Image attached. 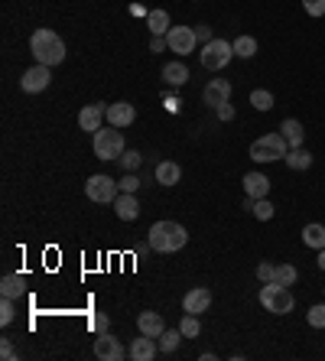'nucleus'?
Listing matches in <instances>:
<instances>
[{
    "mask_svg": "<svg viewBox=\"0 0 325 361\" xmlns=\"http://www.w3.org/2000/svg\"><path fill=\"white\" fill-rule=\"evenodd\" d=\"M147 244H150V251H157V254H176V251H182V247L189 244V231L182 228L179 221L163 219L147 231Z\"/></svg>",
    "mask_w": 325,
    "mask_h": 361,
    "instance_id": "nucleus-1",
    "label": "nucleus"
},
{
    "mask_svg": "<svg viewBox=\"0 0 325 361\" xmlns=\"http://www.w3.org/2000/svg\"><path fill=\"white\" fill-rule=\"evenodd\" d=\"M29 52H33V59H36L39 66H59L65 59V43L62 36H59L56 29H36L33 36H29Z\"/></svg>",
    "mask_w": 325,
    "mask_h": 361,
    "instance_id": "nucleus-2",
    "label": "nucleus"
},
{
    "mask_svg": "<svg viewBox=\"0 0 325 361\" xmlns=\"http://www.w3.org/2000/svg\"><path fill=\"white\" fill-rule=\"evenodd\" d=\"M289 153V143L283 133H263V137H257V140L251 143V160L254 163H277V160H287Z\"/></svg>",
    "mask_w": 325,
    "mask_h": 361,
    "instance_id": "nucleus-3",
    "label": "nucleus"
},
{
    "mask_svg": "<svg viewBox=\"0 0 325 361\" xmlns=\"http://www.w3.org/2000/svg\"><path fill=\"white\" fill-rule=\"evenodd\" d=\"M257 300H260V306L273 316H287V313H293V306H296V300H293V293H289V286L277 283V280H270V283L260 286Z\"/></svg>",
    "mask_w": 325,
    "mask_h": 361,
    "instance_id": "nucleus-4",
    "label": "nucleus"
},
{
    "mask_svg": "<svg viewBox=\"0 0 325 361\" xmlns=\"http://www.w3.org/2000/svg\"><path fill=\"white\" fill-rule=\"evenodd\" d=\"M124 133H121V127H101V131L94 133V156L98 160H121L124 156Z\"/></svg>",
    "mask_w": 325,
    "mask_h": 361,
    "instance_id": "nucleus-5",
    "label": "nucleus"
},
{
    "mask_svg": "<svg viewBox=\"0 0 325 361\" xmlns=\"http://www.w3.org/2000/svg\"><path fill=\"white\" fill-rule=\"evenodd\" d=\"M198 59H202V68H208V72H222V68L234 59V46L228 43V39H212V43H205L202 46Z\"/></svg>",
    "mask_w": 325,
    "mask_h": 361,
    "instance_id": "nucleus-6",
    "label": "nucleus"
},
{
    "mask_svg": "<svg viewBox=\"0 0 325 361\" xmlns=\"http://www.w3.org/2000/svg\"><path fill=\"white\" fill-rule=\"evenodd\" d=\"M117 189H121V186H117L111 176H104V172L101 176H88V179H85V196H88L92 202H98V205H108V202L117 199Z\"/></svg>",
    "mask_w": 325,
    "mask_h": 361,
    "instance_id": "nucleus-7",
    "label": "nucleus"
},
{
    "mask_svg": "<svg viewBox=\"0 0 325 361\" xmlns=\"http://www.w3.org/2000/svg\"><path fill=\"white\" fill-rule=\"evenodd\" d=\"M166 43H169V52H176V56H189V52H195V46H198L195 27H173L166 33Z\"/></svg>",
    "mask_w": 325,
    "mask_h": 361,
    "instance_id": "nucleus-8",
    "label": "nucleus"
},
{
    "mask_svg": "<svg viewBox=\"0 0 325 361\" xmlns=\"http://www.w3.org/2000/svg\"><path fill=\"white\" fill-rule=\"evenodd\" d=\"M130 348H124L121 339H114L111 332H101L98 339H94V358L98 361H124V355H127Z\"/></svg>",
    "mask_w": 325,
    "mask_h": 361,
    "instance_id": "nucleus-9",
    "label": "nucleus"
},
{
    "mask_svg": "<svg viewBox=\"0 0 325 361\" xmlns=\"http://www.w3.org/2000/svg\"><path fill=\"white\" fill-rule=\"evenodd\" d=\"M49 82H52V72H49V66H33L23 72V78H20V88L27 91V95H39V91H46Z\"/></svg>",
    "mask_w": 325,
    "mask_h": 361,
    "instance_id": "nucleus-10",
    "label": "nucleus"
},
{
    "mask_svg": "<svg viewBox=\"0 0 325 361\" xmlns=\"http://www.w3.org/2000/svg\"><path fill=\"white\" fill-rule=\"evenodd\" d=\"M231 82H228V78H212V82H208V85L202 88V101L208 108H222V105H228V101H231Z\"/></svg>",
    "mask_w": 325,
    "mask_h": 361,
    "instance_id": "nucleus-11",
    "label": "nucleus"
},
{
    "mask_svg": "<svg viewBox=\"0 0 325 361\" xmlns=\"http://www.w3.org/2000/svg\"><path fill=\"white\" fill-rule=\"evenodd\" d=\"M104 121H108V108H104L101 101H98V105H85L82 111H78V127L88 133H98Z\"/></svg>",
    "mask_w": 325,
    "mask_h": 361,
    "instance_id": "nucleus-12",
    "label": "nucleus"
},
{
    "mask_svg": "<svg viewBox=\"0 0 325 361\" xmlns=\"http://www.w3.org/2000/svg\"><path fill=\"white\" fill-rule=\"evenodd\" d=\"M208 306H212V290H208V286H192V290L182 296V309L192 316H202Z\"/></svg>",
    "mask_w": 325,
    "mask_h": 361,
    "instance_id": "nucleus-13",
    "label": "nucleus"
},
{
    "mask_svg": "<svg viewBox=\"0 0 325 361\" xmlns=\"http://www.w3.org/2000/svg\"><path fill=\"white\" fill-rule=\"evenodd\" d=\"M157 352H159L157 339H150V335L140 332V339H133V342H130L127 358H133V361H153V358H157Z\"/></svg>",
    "mask_w": 325,
    "mask_h": 361,
    "instance_id": "nucleus-14",
    "label": "nucleus"
},
{
    "mask_svg": "<svg viewBox=\"0 0 325 361\" xmlns=\"http://www.w3.org/2000/svg\"><path fill=\"white\" fill-rule=\"evenodd\" d=\"M137 121V108L130 101H117V105H108V124L111 127H130Z\"/></svg>",
    "mask_w": 325,
    "mask_h": 361,
    "instance_id": "nucleus-15",
    "label": "nucleus"
},
{
    "mask_svg": "<svg viewBox=\"0 0 325 361\" xmlns=\"http://www.w3.org/2000/svg\"><path fill=\"white\" fill-rule=\"evenodd\" d=\"M111 205H114V212H117V219L121 221H137L140 219V202H137L133 192H121Z\"/></svg>",
    "mask_w": 325,
    "mask_h": 361,
    "instance_id": "nucleus-16",
    "label": "nucleus"
},
{
    "mask_svg": "<svg viewBox=\"0 0 325 361\" xmlns=\"http://www.w3.org/2000/svg\"><path fill=\"white\" fill-rule=\"evenodd\" d=\"M244 192H247V196H251V199H267L270 196V179L267 176H263V172H244Z\"/></svg>",
    "mask_w": 325,
    "mask_h": 361,
    "instance_id": "nucleus-17",
    "label": "nucleus"
},
{
    "mask_svg": "<svg viewBox=\"0 0 325 361\" xmlns=\"http://www.w3.org/2000/svg\"><path fill=\"white\" fill-rule=\"evenodd\" d=\"M137 329L143 335H150V339H159V335L166 332V323H163V316H159V313H150V309H147V313L137 316Z\"/></svg>",
    "mask_w": 325,
    "mask_h": 361,
    "instance_id": "nucleus-18",
    "label": "nucleus"
},
{
    "mask_svg": "<svg viewBox=\"0 0 325 361\" xmlns=\"http://www.w3.org/2000/svg\"><path fill=\"white\" fill-rule=\"evenodd\" d=\"M280 133L287 137L289 150H293V147H303V143H306V127H303V124H299L296 117H287V121L280 124Z\"/></svg>",
    "mask_w": 325,
    "mask_h": 361,
    "instance_id": "nucleus-19",
    "label": "nucleus"
},
{
    "mask_svg": "<svg viewBox=\"0 0 325 361\" xmlns=\"http://www.w3.org/2000/svg\"><path fill=\"white\" fill-rule=\"evenodd\" d=\"M163 82H166V85H186L189 82V66L186 62H166V66H163Z\"/></svg>",
    "mask_w": 325,
    "mask_h": 361,
    "instance_id": "nucleus-20",
    "label": "nucleus"
},
{
    "mask_svg": "<svg viewBox=\"0 0 325 361\" xmlns=\"http://www.w3.org/2000/svg\"><path fill=\"white\" fill-rule=\"evenodd\" d=\"M179 179H182V166H179V163L163 160L157 166V182H159V186H176Z\"/></svg>",
    "mask_w": 325,
    "mask_h": 361,
    "instance_id": "nucleus-21",
    "label": "nucleus"
},
{
    "mask_svg": "<svg viewBox=\"0 0 325 361\" xmlns=\"http://www.w3.org/2000/svg\"><path fill=\"white\" fill-rule=\"evenodd\" d=\"M23 290H27V277H20V274H7L3 280H0V296L20 300V296H23Z\"/></svg>",
    "mask_w": 325,
    "mask_h": 361,
    "instance_id": "nucleus-22",
    "label": "nucleus"
},
{
    "mask_svg": "<svg viewBox=\"0 0 325 361\" xmlns=\"http://www.w3.org/2000/svg\"><path fill=\"white\" fill-rule=\"evenodd\" d=\"M147 27H150V36H166L169 29H173V23H169V13H166V10H150Z\"/></svg>",
    "mask_w": 325,
    "mask_h": 361,
    "instance_id": "nucleus-23",
    "label": "nucleus"
},
{
    "mask_svg": "<svg viewBox=\"0 0 325 361\" xmlns=\"http://www.w3.org/2000/svg\"><path fill=\"white\" fill-rule=\"evenodd\" d=\"M289 166V170H296V172H303V170H309L312 166V153L306 150V147H293V150L287 153V160H283Z\"/></svg>",
    "mask_w": 325,
    "mask_h": 361,
    "instance_id": "nucleus-24",
    "label": "nucleus"
},
{
    "mask_svg": "<svg viewBox=\"0 0 325 361\" xmlns=\"http://www.w3.org/2000/svg\"><path fill=\"white\" fill-rule=\"evenodd\" d=\"M303 244L312 247V251H322L325 247V225H319V221L306 225V228H303Z\"/></svg>",
    "mask_w": 325,
    "mask_h": 361,
    "instance_id": "nucleus-25",
    "label": "nucleus"
},
{
    "mask_svg": "<svg viewBox=\"0 0 325 361\" xmlns=\"http://www.w3.org/2000/svg\"><path fill=\"white\" fill-rule=\"evenodd\" d=\"M231 46H234V56H238V59H254V56H257V39L247 36V33L234 39Z\"/></svg>",
    "mask_w": 325,
    "mask_h": 361,
    "instance_id": "nucleus-26",
    "label": "nucleus"
},
{
    "mask_svg": "<svg viewBox=\"0 0 325 361\" xmlns=\"http://www.w3.org/2000/svg\"><path fill=\"white\" fill-rule=\"evenodd\" d=\"M186 335L179 332V329H166V332L159 335V352H166V355H173L179 348V342H182Z\"/></svg>",
    "mask_w": 325,
    "mask_h": 361,
    "instance_id": "nucleus-27",
    "label": "nucleus"
},
{
    "mask_svg": "<svg viewBox=\"0 0 325 361\" xmlns=\"http://www.w3.org/2000/svg\"><path fill=\"white\" fill-rule=\"evenodd\" d=\"M251 215H254L257 221H270L273 215H277V209H273V202H270V199H254Z\"/></svg>",
    "mask_w": 325,
    "mask_h": 361,
    "instance_id": "nucleus-28",
    "label": "nucleus"
},
{
    "mask_svg": "<svg viewBox=\"0 0 325 361\" xmlns=\"http://www.w3.org/2000/svg\"><path fill=\"white\" fill-rule=\"evenodd\" d=\"M273 280H277V283H283V286H293L299 280V270L293 264H280L277 267V277H273Z\"/></svg>",
    "mask_w": 325,
    "mask_h": 361,
    "instance_id": "nucleus-29",
    "label": "nucleus"
},
{
    "mask_svg": "<svg viewBox=\"0 0 325 361\" xmlns=\"http://www.w3.org/2000/svg\"><path fill=\"white\" fill-rule=\"evenodd\" d=\"M179 332L186 335V339H195V335L202 332V323H198V316H192V313L182 316V323H179Z\"/></svg>",
    "mask_w": 325,
    "mask_h": 361,
    "instance_id": "nucleus-30",
    "label": "nucleus"
},
{
    "mask_svg": "<svg viewBox=\"0 0 325 361\" xmlns=\"http://www.w3.org/2000/svg\"><path fill=\"white\" fill-rule=\"evenodd\" d=\"M251 105L257 108V111H270V108H273V95H270L267 88H254V91H251Z\"/></svg>",
    "mask_w": 325,
    "mask_h": 361,
    "instance_id": "nucleus-31",
    "label": "nucleus"
},
{
    "mask_svg": "<svg viewBox=\"0 0 325 361\" xmlns=\"http://www.w3.org/2000/svg\"><path fill=\"white\" fill-rule=\"evenodd\" d=\"M306 323L312 325V329H325V303L309 306V313H306Z\"/></svg>",
    "mask_w": 325,
    "mask_h": 361,
    "instance_id": "nucleus-32",
    "label": "nucleus"
},
{
    "mask_svg": "<svg viewBox=\"0 0 325 361\" xmlns=\"http://www.w3.org/2000/svg\"><path fill=\"white\" fill-rule=\"evenodd\" d=\"M13 319H17V306H13L10 296H3V303H0V325H10Z\"/></svg>",
    "mask_w": 325,
    "mask_h": 361,
    "instance_id": "nucleus-33",
    "label": "nucleus"
},
{
    "mask_svg": "<svg viewBox=\"0 0 325 361\" xmlns=\"http://www.w3.org/2000/svg\"><path fill=\"white\" fill-rule=\"evenodd\" d=\"M140 163H143V156H140L137 150H124V156H121V166H124V170H127V172H133V170H137V166H140Z\"/></svg>",
    "mask_w": 325,
    "mask_h": 361,
    "instance_id": "nucleus-34",
    "label": "nucleus"
},
{
    "mask_svg": "<svg viewBox=\"0 0 325 361\" xmlns=\"http://www.w3.org/2000/svg\"><path fill=\"white\" fill-rule=\"evenodd\" d=\"M273 277H277V264H270V260L257 264V280H260V283H270Z\"/></svg>",
    "mask_w": 325,
    "mask_h": 361,
    "instance_id": "nucleus-35",
    "label": "nucleus"
},
{
    "mask_svg": "<svg viewBox=\"0 0 325 361\" xmlns=\"http://www.w3.org/2000/svg\"><path fill=\"white\" fill-rule=\"evenodd\" d=\"M303 10H306V17H325V0H303Z\"/></svg>",
    "mask_w": 325,
    "mask_h": 361,
    "instance_id": "nucleus-36",
    "label": "nucleus"
},
{
    "mask_svg": "<svg viewBox=\"0 0 325 361\" xmlns=\"http://www.w3.org/2000/svg\"><path fill=\"white\" fill-rule=\"evenodd\" d=\"M117 186H121V192H137L140 189V179L133 176V172H124V179L117 182Z\"/></svg>",
    "mask_w": 325,
    "mask_h": 361,
    "instance_id": "nucleus-37",
    "label": "nucleus"
},
{
    "mask_svg": "<svg viewBox=\"0 0 325 361\" xmlns=\"http://www.w3.org/2000/svg\"><path fill=\"white\" fill-rule=\"evenodd\" d=\"M0 358H3V361L17 358V348H13V342H10V339H3V342H0Z\"/></svg>",
    "mask_w": 325,
    "mask_h": 361,
    "instance_id": "nucleus-38",
    "label": "nucleus"
},
{
    "mask_svg": "<svg viewBox=\"0 0 325 361\" xmlns=\"http://www.w3.org/2000/svg\"><path fill=\"white\" fill-rule=\"evenodd\" d=\"M92 325H94V332L101 335V332H108V325H111V319H108V316H104V313H98V316H94V319H92Z\"/></svg>",
    "mask_w": 325,
    "mask_h": 361,
    "instance_id": "nucleus-39",
    "label": "nucleus"
},
{
    "mask_svg": "<svg viewBox=\"0 0 325 361\" xmlns=\"http://www.w3.org/2000/svg\"><path fill=\"white\" fill-rule=\"evenodd\" d=\"M215 115H218V121H234V105H231V101H228V105L215 108Z\"/></svg>",
    "mask_w": 325,
    "mask_h": 361,
    "instance_id": "nucleus-40",
    "label": "nucleus"
},
{
    "mask_svg": "<svg viewBox=\"0 0 325 361\" xmlns=\"http://www.w3.org/2000/svg\"><path fill=\"white\" fill-rule=\"evenodd\" d=\"M195 36H198V43L205 46V43H212V39H215V33H212V27H205V23H202V27H195Z\"/></svg>",
    "mask_w": 325,
    "mask_h": 361,
    "instance_id": "nucleus-41",
    "label": "nucleus"
},
{
    "mask_svg": "<svg viewBox=\"0 0 325 361\" xmlns=\"http://www.w3.org/2000/svg\"><path fill=\"white\" fill-rule=\"evenodd\" d=\"M163 49H169L166 36H153V39H150V52H163Z\"/></svg>",
    "mask_w": 325,
    "mask_h": 361,
    "instance_id": "nucleus-42",
    "label": "nucleus"
},
{
    "mask_svg": "<svg viewBox=\"0 0 325 361\" xmlns=\"http://www.w3.org/2000/svg\"><path fill=\"white\" fill-rule=\"evenodd\" d=\"M166 108H169V111H179V108H182V101H179V98H166Z\"/></svg>",
    "mask_w": 325,
    "mask_h": 361,
    "instance_id": "nucleus-43",
    "label": "nucleus"
},
{
    "mask_svg": "<svg viewBox=\"0 0 325 361\" xmlns=\"http://www.w3.org/2000/svg\"><path fill=\"white\" fill-rule=\"evenodd\" d=\"M316 264H319V267H322V270H325V247H322V251H319V260H316Z\"/></svg>",
    "mask_w": 325,
    "mask_h": 361,
    "instance_id": "nucleus-44",
    "label": "nucleus"
},
{
    "mask_svg": "<svg viewBox=\"0 0 325 361\" xmlns=\"http://www.w3.org/2000/svg\"><path fill=\"white\" fill-rule=\"evenodd\" d=\"M322 293H325V286H322Z\"/></svg>",
    "mask_w": 325,
    "mask_h": 361,
    "instance_id": "nucleus-45",
    "label": "nucleus"
}]
</instances>
